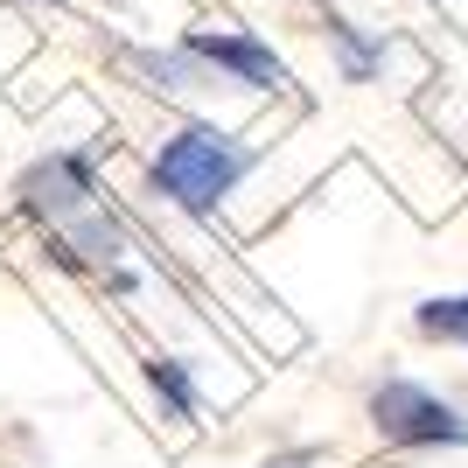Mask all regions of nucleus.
<instances>
[{"label":"nucleus","instance_id":"nucleus-1","mask_svg":"<svg viewBox=\"0 0 468 468\" xmlns=\"http://www.w3.org/2000/svg\"><path fill=\"white\" fill-rule=\"evenodd\" d=\"M252 168V154L238 140L210 133V126H182L168 147L154 154V189L176 196L182 210H210L217 196H231V182Z\"/></svg>","mask_w":468,"mask_h":468},{"label":"nucleus","instance_id":"nucleus-2","mask_svg":"<svg viewBox=\"0 0 468 468\" xmlns=\"http://www.w3.org/2000/svg\"><path fill=\"white\" fill-rule=\"evenodd\" d=\"M371 420H378V433H385V441H399V448H433V441H468L462 412H454V406H441L433 391L406 385V378H391V385H378V391H371Z\"/></svg>","mask_w":468,"mask_h":468},{"label":"nucleus","instance_id":"nucleus-3","mask_svg":"<svg viewBox=\"0 0 468 468\" xmlns=\"http://www.w3.org/2000/svg\"><path fill=\"white\" fill-rule=\"evenodd\" d=\"M182 49H189L196 63L231 70V78H238V84H252V91H280V84H287V63H280L266 42H252V36H210V28H196Z\"/></svg>","mask_w":468,"mask_h":468},{"label":"nucleus","instance_id":"nucleus-4","mask_svg":"<svg viewBox=\"0 0 468 468\" xmlns=\"http://www.w3.org/2000/svg\"><path fill=\"white\" fill-rule=\"evenodd\" d=\"M133 70L140 78H154V91H196V57L182 49V57H161V49H133Z\"/></svg>","mask_w":468,"mask_h":468},{"label":"nucleus","instance_id":"nucleus-5","mask_svg":"<svg viewBox=\"0 0 468 468\" xmlns=\"http://www.w3.org/2000/svg\"><path fill=\"white\" fill-rule=\"evenodd\" d=\"M147 385L176 406V420H196V391H189V378H182V364H168V356H147Z\"/></svg>","mask_w":468,"mask_h":468},{"label":"nucleus","instance_id":"nucleus-6","mask_svg":"<svg viewBox=\"0 0 468 468\" xmlns=\"http://www.w3.org/2000/svg\"><path fill=\"white\" fill-rule=\"evenodd\" d=\"M420 335L468 343V293H462V301H427V308H420Z\"/></svg>","mask_w":468,"mask_h":468},{"label":"nucleus","instance_id":"nucleus-7","mask_svg":"<svg viewBox=\"0 0 468 468\" xmlns=\"http://www.w3.org/2000/svg\"><path fill=\"white\" fill-rule=\"evenodd\" d=\"M335 28V42H343V63H350V78H371V63H378V49L364 36H356V28H343V21H329Z\"/></svg>","mask_w":468,"mask_h":468},{"label":"nucleus","instance_id":"nucleus-8","mask_svg":"<svg viewBox=\"0 0 468 468\" xmlns=\"http://www.w3.org/2000/svg\"><path fill=\"white\" fill-rule=\"evenodd\" d=\"M266 468H322V454H273Z\"/></svg>","mask_w":468,"mask_h":468}]
</instances>
